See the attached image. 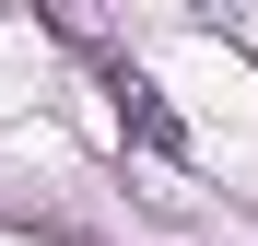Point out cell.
<instances>
[{"instance_id": "6da1fadb", "label": "cell", "mask_w": 258, "mask_h": 246, "mask_svg": "<svg viewBox=\"0 0 258 246\" xmlns=\"http://www.w3.org/2000/svg\"><path fill=\"white\" fill-rule=\"evenodd\" d=\"M106 106H117V129H129V141H141V152H164V164H188V117H176V106H164V94H153V82H141V70H129V59L106 70Z\"/></svg>"}]
</instances>
